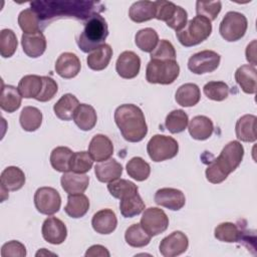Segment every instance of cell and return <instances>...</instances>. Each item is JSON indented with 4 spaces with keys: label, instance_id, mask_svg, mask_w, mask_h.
Masks as SVG:
<instances>
[{
    "label": "cell",
    "instance_id": "cell-1",
    "mask_svg": "<svg viewBox=\"0 0 257 257\" xmlns=\"http://www.w3.org/2000/svg\"><path fill=\"white\" fill-rule=\"evenodd\" d=\"M64 7H61L60 2H47L36 1L31 3V8L39 17L40 21H51L57 17H75L77 19H88L94 14L103 11L100 3L87 2V1H69L64 2Z\"/></svg>",
    "mask_w": 257,
    "mask_h": 257
},
{
    "label": "cell",
    "instance_id": "cell-2",
    "mask_svg": "<svg viewBox=\"0 0 257 257\" xmlns=\"http://www.w3.org/2000/svg\"><path fill=\"white\" fill-rule=\"evenodd\" d=\"M244 157V148L238 141L228 143L220 155L206 169V179L212 184H220L234 172Z\"/></svg>",
    "mask_w": 257,
    "mask_h": 257
},
{
    "label": "cell",
    "instance_id": "cell-3",
    "mask_svg": "<svg viewBox=\"0 0 257 257\" xmlns=\"http://www.w3.org/2000/svg\"><path fill=\"white\" fill-rule=\"evenodd\" d=\"M114 121L123 139L130 143L141 142L148 134L144 112L136 104L124 103L117 106Z\"/></svg>",
    "mask_w": 257,
    "mask_h": 257
},
{
    "label": "cell",
    "instance_id": "cell-4",
    "mask_svg": "<svg viewBox=\"0 0 257 257\" xmlns=\"http://www.w3.org/2000/svg\"><path fill=\"white\" fill-rule=\"evenodd\" d=\"M107 35L108 26L105 19L99 14H94L85 22L76 42L82 52L88 53L103 45Z\"/></svg>",
    "mask_w": 257,
    "mask_h": 257
},
{
    "label": "cell",
    "instance_id": "cell-5",
    "mask_svg": "<svg viewBox=\"0 0 257 257\" xmlns=\"http://www.w3.org/2000/svg\"><path fill=\"white\" fill-rule=\"evenodd\" d=\"M212 32L211 21L203 16H195L184 29L176 32L179 42L185 47H191L205 41Z\"/></svg>",
    "mask_w": 257,
    "mask_h": 257
},
{
    "label": "cell",
    "instance_id": "cell-6",
    "mask_svg": "<svg viewBox=\"0 0 257 257\" xmlns=\"http://www.w3.org/2000/svg\"><path fill=\"white\" fill-rule=\"evenodd\" d=\"M180 74V66L176 60L151 59L146 69V79L150 83L171 84Z\"/></svg>",
    "mask_w": 257,
    "mask_h": 257
},
{
    "label": "cell",
    "instance_id": "cell-7",
    "mask_svg": "<svg viewBox=\"0 0 257 257\" xmlns=\"http://www.w3.org/2000/svg\"><path fill=\"white\" fill-rule=\"evenodd\" d=\"M149 157L154 162H163L175 158L179 152L178 142L165 135H155L147 145Z\"/></svg>",
    "mask_w": 257,
    "mask_h": 257
},
{
    "label": "cell",
    "instance_id": "cell-8",
    "mask_svg": "<svg viewBox=\"0 0 257 257\" xmlns=\"http://www.w3.org/2000/svg\"><path fill=\"white\" fill-rule=\"evenodd\" d=\"M248 27L247 18L244 14L236 11H229L223 17L219 32L221 36L229 42L240 40L246 33Z\"/></svg>",
    "mask_w": 257,
    "mask_h": 257
},
{
    "label": "cell",
    "instance_id": "cell-9",
    "mask_svg": "<svg viewBox=\"0 0 257 257\" xmlns=\"http://www.w3.org/2000/svg\"><path fill=\"white\" fill-rule=\"evenodd\" d=\"M34 205L39 213L53 215L60 209L61 198L54 188L41 187L34 194Z\"/></svg>",
    "mask_w": 257,
    "mask_h": 257
},
{
    "label": "cell",
    "instance_id": "cell-10",
    "mask_svg": "<svg viewBox=\"0 0 257 257\" xmlns=\"http://www.w3.org/2000/svg\"><path fill=\"white\" fill-rule=\"evenodd\" d=\"M221 56L213 50H202L193 54L188 60V68L195 74L215 71L220 64Z\"/></svg>",
    "mask_w": 257,
    "mask_h": 257
},
{
    "label": "cell",
    "instance_id": "cell-11",
    "mask_svg": "<svg viewBox=\"0 0 257 257\" xmlns=\"http://www.w3.org/2000/svg\"><path fill=\"white\" fill-rule=\"evenodd\" d=\"M141 225L153 237L167 230L169 218L164 210L157 207H150L144 211L141 218Z\"/></svg>",
    "mask_w": 257,
    "mask_h": 257
},
{
    "label": "cell",
    "instance_id": "cell-12",
    "mask_svg": "<svg viewBox=\"0 0 257 257\" xmlns=\"http://www.w3.org/2000/svg\"><path fill=\"white\" fill-rule=\"evenodd\" d=\"M188 247V237L181 231H174L161 241L159 250L164 257H175L186 252Z\"/></svg>",
    "mask_w": 257,
    "mask_h": 257
},
{
    "label": "cell",
    "instance_id": "cell-13",
    "mask_svg": "<svg viewBox=\"0 0 257 257\" xmlns=\"http://www.w3.org/2000/svg\"><path fill=\"white\" fill-rule=\"evenodd\" d=\"M141 69V58L134 51L121 52L115 63V70L117 74L125 79H132L136 77Z\"/></svg>",
    "mask_w": 257,
    "mask_h": 257
},
{
    "label": "cell",
    "instance_id": "cell-14",
    "mask_svg": "<svg viewBox=\"0 0 257 257\" xmlns=\"http://www.w3.org/2000/svg\"><path fill=\"white\" fill-rule=\"evenodd\" d=\"M43 239L53 245L63 243L67 237L65 224L56 217H48L44 220L41 228Z\"/></svg>",
    "mask_w": 257,
    "mask_h": 257
},
{
    "label": "cell",
    "instance_id": "cell-15",
    "mask_svg": "<svg viewBox=\"0 0 257 257\" xmlns=\"http://www.w3.org/2000/svg\"><path fill=\"white\" fill-rule=\"evenodd\" d=\"M155 202L157 205L172 211H179L185 206L186 198L181 190L175 188H162L156 192Z\"/></svg>",
    "mask_w": 257,
    "mask_h": 257
},
{
    "label": "cell",
    "instance_id": "cell-16",
    "mask_svg": "<svg viewBox=\"0 0 257 257\" xmlns=\"http://www.w3.org/2000/svg\"><path fill=\"white\" fill-rule=\"evenodd\" d=\"M81 68V63L76 54L72 52H63L55 62V71L62 78L75 77Z\"/></svg>",
    "mask_w": 257,
    "mask_h": 257
},
{
    "label": "cell",
    "instance_id": "cell-17",
    "mask_svg": "<svg viewBox=\"0 0 257 257\" xmlns=\"http://www.w3.org/2000/svg\"><path fill=\"white\" fill-rule=\"evenodd\" d=\"M88 153L93 161L103 162L108 159L113 154V145L108 137L98 134L95 135L88 146Z\"/></svg>",
    "mask_w": 257,
    "mask_h": 257
},
{
    "label": "cell",
    "instance_id": "cell-18",
    "mask_svg": "<svg viewBox=\"0 0 257 257\" xmlns=\"http://www.w3.org/2000/svg\"><path fill=\"white\" fill-rule=\"evenodd\" d=\"M21 45L27 56L37 58L41 56L46 49V38L41 31L32 34L23 33L21 37Z\"/></svg>",
    "mask_w": 257,
    "mask_h": 257
},
{
    "label": "cell",
    "instance_id": "cell-19",
    "mask_svg": "<svg viewBox=\"0 0 257 257\" xmlns=\"http://www.w3.org/2000/svg\"><path fill=\"white\" fill-rule=\"evenodd\" d=\"M91 225L93 230L99 234H110L117 226V219L115 213L110 209H102L97 211L92 219Z\"/></svg>",
    "mask_w": 257,
    "mask_h": 257
},
{
    "label": "cell",
    "instance_id": "cell-20",
    "mask_svg": "<svg viewBox=\"0 0 257 257\" xmlns=\"http://www.w3.org/2000/svg\"><path fill=\"white\" fill-rule=\"evenodd\" d=\"M256 66L252 64H244L235 71V80L241 89L248 94H254L257 88Z\"/></svg>",
    "mask_w": 257,
    "mask_h": 257
},
{
    "label": "cell",
    "instance_id": "cell-21",
    "mask_svg": "<svg viewBox=\"0 0 257 257\" xmlns=\"http://www.w3.org/2000/svg\"><path fill=\"white\" fill-rule=\"evenodd\" d=\"M62 189L68 194H81L89 184V177L85 174H77L74 172H65L60 178Z\"/></svg>",
    "mask_w": 257,
    "mask_h": 257
},
{
    "label": "cell",
    "instance_id": "cell-22",
    "mask_svg": "<svg viewBox=\"0 0 257 257\" xmlns=\"http://www.w3.org/2000/svg\"><path fill=\"white\" fill-rule=\"evenodd\" d=\"M94 174L99 182L110 183L120 178L122 174V166L116 160L108 159L95 165Z\"/></svg>",
    "mask_w": 257,
    "mask_h": 257
},
{
    "label": "cell",
    "instance_id": "cell-23",
    "mask_svg": "<svg viewBox=\"0 0 257 257\" xmlns=\"http://www.w3.org/2000/svg\"><path fill=\"white\" fill-rule=\"evenodd\" d=\"M257 117L254 114H245L241 116L235 125V133L238 140L245 143H254L256 136Z\"/></svg>",
    "mask_w": 257,
    "mask_h": 257
},
{
    "label": "cell",
    "instance_id": "cell-24",
    "mask_svg": "<svg viewBox=\"0 0 257 257\" xmlns=\"http://www.w3.org/2000/svg\"><path fill=\"white\" fill-rule=\"evenodd\" d=\"M188 124L189 134L193 139L198 141L208 140L214 132L213 121L205 115L194 116Z\"/></svg>",
    "mask_w": 257,
    "mask_h": 257
},
{
    "label": "cell",
    "instance_id": "cell-25",
    "mask_svg": "<svg viewBox=\"0 0 257 257\" xmlns=\"http://www.w3.org/2000/svg\"><path fill=\"white\" fill-rule=\"evenodd\" d=\"M0 184L7 191H18L25 184L24 172L18 167H7L1 173Z\"/></svg>",
    "mask_w": 257,
    "mask_h": 257
},
{
    "label": "cell",
    "instance_id": "cell-26",
    "mask_svg": "<svg viewBox=\"0 0 257 257\" xmlns=\"http://www.w3.org/2000/svg\"><path fill=\"white\" fill-rule=\"evenodd\" d=\"M73 121L81 131L92 130L97 121L95 109L89 104L80 103L73 114Z\"/></svg>",
    "mask_w": 257,
    "mask_h": 257
},
{
    "label": "cell",
    "instance_id": "cell-27",
    "mask_svg": "<svg viewBox=\"0 0 257 257\" xmlns=\"http://www.w3.org/2000/svg\"><path fill=\"white\" fill-rule=\"evenodd\" d=\"M112 56V48L109 44L104 43L92 52H90L86 58L87 66L95 71L103 70L107 67Z\"/></svg>",
    "mask_w": 257,
    "mask_h": 257
},
{
    "label": "cell",
    "instance_id": "cell-28",
    "mask_svg": "<svg viewBox=\"0 0 257 257\" xmlns=\"http://www.w3.org/2000/svg\"><path fill=\"white\" fill-rule=\"evenodd\" d=\"M79 101L71 93L63 94L53 105L55 115L61 120H70L73 118V114L79 105Z\"/></svg>",
    "mask_w": 257,
    "mask_h": 257
},
{
    "label": "cell",
    "instance_id": "cell-29",
    "mask_svg": "<svg viewBox=\"0 0 257 257\" xmlns=\"http://www.w3.org/2000/svg\"><path fill=\"white\" fill-rule=\"evenodd\" d=\"M201 98V91L195 83H185L181 85L175 94V99L178 104L185 107L196 105Z\"/></svg>",
    "mask_w": 257,
    "mask_h": 257
},
{
    "label": "cell",
    "instance_id": "cell-30",
    "mask_svg": "<svg viewBox=\"0 0 257 257\" xmlns=\"http://www.w3.org/2000/svg\"><path fill=\"white\" fill-rule=\"evenodd\" d=\"M128 16L132 21L142 23L156 17L155 2L152 1H137L132 4L128 10Z\"/></svg>",
    "mask_w": 257,
    "mask_h": 257
},
{
    "label": "cell",
    "instance_id": "cell-31",
    "mask_svg": "<svg viewBox=\"0 0 257 257\" xmlns=\"http://www.w3.org/2000/svg\"><path fill=\"white\" fill-rule=\"evenodd\" d=\"M89 209V200L84 194H71L67 197L65 213L74 219L83 217Z\"/></svg>",
    "mask_w": 257,
    "mask_h": 257
},
{
    "label": "cell",
    "instance_id": "cell-32",
    "mask_svg": "<svg viewBox=\"0 0 257 257\" xmlns=\"http://www.w3.org/2000/svg\"><path fill=\"white\" fill-rule=\"evenodd\" d=\"M22 95L18 88L13 85H3L0 95V107L2 110L12 113L21 105Z\"/></svg>",
    "mask_w": 257,
    "mask_h": 257
},
{
    "label": "cell",
    "instance_id": "cell-33",
    "mask_svg": "<svg viewBox=\"0 0 257 257\" xmlns=\"http://www.w3.org/2000/svg\"><path fill=\"white\" fill-rule=\"evenodd\" d=\"M42 76L28 74L23 76L18 83V90L24 98H36L42 89Z\"/></svg>",
    "mask_w": 257,
    "mask_h": 257
},
{
    "label": "cell",
    "instance_id": "cell-34",
    "mask_svg": "<svg viewBox=\"0 0 257 257\" xmlns=\"http://www.w3.org/2000/svg\"><path fill=\"white\" fill-rule=\"evenodd\" d=\"M19 121L26 132H35L42 123V112L35 106H24L20 112Z\"/></svg>",
    "mask_w": 257,
    "mask_h": 257
},
{
    "label": "cell",
    "instance_id": "cell-35",
    "mask_svg": "<svg viewBox=\"0 0 257 257\" xmlns=\"http://www.w3.org/2000/svg\"><path fill=\"white\" fill-rule=\"evenodd\" d=\"M152 236L142 227L141 224H133L124 233L125 242L135 248H142L147 246L151 241Z\"/></svg>",
    "mask_w": 257,
    "mask_h": 257
},
{
    "label": "cell",
    "instance_id": "cell-36",
    "mask_svg": "<svg viewBox=\"0 0 257 257\" xmlns=\"http://www.w3.org/2000/svg\"><path fill=\"white\" fill-rule=\"evenodd\" d=\"M135 43L142 51L151 53L159 43V35L153 28H144L136 33Z\"/></svg>",
    "mask_w": 257,
    "mask_h": 257
},
{
    "label": "cell",
    "instance_id": "cell-37",
    "mask_svg": "<svg viewBox=\"0 0 257 257\" xmlns=\"http://www.w3.org/2000/svg\"><path fill=\"white\" fill-rule=\"evenodd\" d=\"M72 154L73 152L67 147H56L50 154L51 167L57 172H68Z\"/></svg>",
    "mask_w": 257,
    "mask_h": 257
},
{
    "label": "cell",
    "instance_id": "cell-38",
    "mask_svg": "<svg viewBox=\"0 0 257 257\" xmlns=\"http://www.w3.org/2000/svg\"><path fill=\"white\" fill-rule=\"evenodd\" d=\"M127 175L138 182L147 180L151 174L150 165L141 157L132 158L125 166Z\"/></svg>",
    "mask_w": 257,
    "mask_h": 257
},
{
    "label": "cell",
    "instance_id": "cell-39",
    "mask_svg": "<svg viewBox=\"0 0 257 257\" xmlns=\"http://www.w3.org/2000/svg\"><path fill=\"white\" fill-rule=\"evenodd\" d=\"M119 210L124 218H133L145 210V203L139 192L125 197L119 202Z\"/></svg>",
    "mask_w": 257,
    "mask_h": 257
},
{
    "label": "cell",
    "instance_id": "cell-40",
    "mask_svg": "<svg viewBox=\"0 0 257 257\" xmlns=\"http://www.w3.org/2000/svg\"><path fill=\"white\" fill-rule=\"evenodd\" d=\"M107 190L113 198L118 200H121L139 192L138 186L135 185V183L125 179H117L108 183Z\"/></svg>",
    "mask_w": 257,
    "mask_h": 257
},
{
    "label": "cell",
    "instance_id": "cell-41",
    "mask_svg": "<svg viewBox=\"0 0 257 257\" xmlns=\"http://www.w3.org/2000/svg\"><path fill=\"white\" fill-rule=\"evenodd\" d=\"M189 123L188 114L183 109H174L166 117L165 125L172 134H179L184 132Z\"/></svg>",
    "mask_w": 257,
    "mask_h": 257
},
{
    "label": "cell",
    "instance_id": "cell-42",
    "mask_svg": "<svg viewBox=\"0 0 257 257\" xmlns=\"http://www.w3.org/2000/svg\"><path fill=\"white\" fill-rule=\"evenodd\" d=\"M18 24L24 33H36L40 28V19L38 15L30 8L22 10L18 15Z\"/></svg>",
    "mask_w": 257,
    "mask_h": 257
},
{
    "label": "cell",
    "instance_id": "cell-43",
    "mask_svg": "<svg viewBox=\"0 0 257 257\" xmlns=\"http://www.w3.org/2000/svg\"><path fill=\"white\" fill-rule=\"evenodd\" d=\"M240 230L236 224L231 222H224L219 224L214 230V236L217 240L226 243H233L240 239Z\"/></svg>",
    "mask_w": 257,
    "mask_h": 257
},
{
    "label": "cell",
    "instance_id": "cell-44",
    "mask_svg": "<svg viewBox=\"0 0 257 257\" xmlns=\"http://www.w3.org/2000/svg\"><path fill=\"white\" fill-rule=\"evenodd\" d=\"M93 165V160L88 152H75L72 154L69 163V171L77 174H85L90 171Z\"/></svg>",
    "mask_w": 257,
    "mask_h": 257
},
{
    "label": "cell",
    "instance_id": "cell-45",
    "mask_svg": "<svg viewBox=\"0 0 257 257\" xmlns=\"http://www.w3.org/2000/svg\"><path fill=\"white\" fill-rule=\"evenodd\" d=\"M17 37L13 30L2 29L0 32V54L4 58L11 57L17 49Z\"/></svg>",
    "mask_w": 257,
    "mask_h": 257
},
{
    "label": "cell",
    "instance_id": "cell-46",
    "mask_svg": "<svg viewBox=\"0 0 257 257\" xmlns=\"http://www.w3.org/2000/svg\"><path fill=\"white\" fill-rule=\"evenodd\" d=\"M203 91L209 99L222 101L229 95V86L224 81H209L204 85Z\"/></svg>",
    "mask_w": 257,
    "mask_h": 257
},
{
    "label": "cell",
    "instance_id": "cell-47",
    "mask_svg": "<svg viewBox=\"0 0 257 257\" xmlns=\"http://www.w3.org/2000/svg\"><path fill=\"white\" fill-rule=\"evenodd\" d=\"M222 9V3L220 1H197L196 13L198 16H203L210 21L217 18Z\"/></svg>",
    "mask_w": 257,
    "mask_h": 257
},
{
    "label": "cell",
    "instance_id": "cell-48",
    "mask_svg": "<svg viewBox=\"0 0 257 257\" xmlns=\"http://www.w3.org/2000/svg\"><path fill=\"white\" fill-rule=\"evenodd\" d=\"M151 59L176 60V50L174 45L167 39L159 41L156 48L151 52Z\"/></svg>",
    "mask_w": 257,
    "mask_h": 257
},
{
    "label": "cell",
    "instance_id": "cell-49",
    "mask_svg": "<svg viewBox=\"0 0 257 257\" xmlns=\"http://www.w3.org/2000/svg\"><path fill=\"white\" fill-rule=\"evenodd\" d=\"M156 17L158 20L168 22L176 13L178 5L171 1H155Z\"/></svg>",
    "mask_w": 257,
    "mask_h": 257
},
{
    "label": "cell",
    "instance_id": "cell-50",
    "mask_svg": "<svg viewBox=\"0 0 257 257\" xmlns=\"http://www.w3.org/2000/svg\"><path fill=\"white\" fill-rule=\"evenodd\" d=\"M42 89L35 99L41 102H45L51 100L54 97L58 91V85L56 81L49 76H42Z\"/></svg>",
    "mask_w": 257,
    "mask_h": 257
},
{
    "label": "cell",
    "instance_id": "cell-51",
    "mask_svg": "<svg viewBox=\"0 0 257 257\" xmlns=\"http://www.w3.org/2000/svg\"><path fill=\"white\" fill-rule=\"evenodd\" d=\"M2 257H24L26 256L25 246L16 240L9 241L5 243L1 248Z\"/></svg>",
    "mask_w": 257,
    "mask_h": 257
},
{
    "label": "cell",
    "instance_id": "cell-52",
    "mask_svg": "<svg viewBox=\"0 0 257 257\" xmlns=\"http://www.w3.org/2000/svg\"><path fill=\"white\" fill-rule=\"evenodd\" d=\"M187 20H188L187 11L181 6H178L174 16L168 22H166V24L168 27L174 29L176 32H179L185 28V26L187 25Z\"/></svg>",
    "mask_w": 257,
    "mask_h": 257
},
{
    "label": "cell",
    "instance_id": "cell-53",
    "mask_svg": "<svg viewBox=\"0 0 257 257\" xmlns=\"http://www.w3.org/2000/svg\"><path fill=\"white\" fill-rule=\"evenodd\" d=\"M86 257H95V256H100V257H109L110 254L108 250L101 245H92L87 249L85 252Z\"/></svg>",
    "mask_w": 257,
    "mask_h": 257
},
{
    "label": "cell",
    "instance_id": "cell-54",
    "mask_svg": "<svg viewBox=\"0 0 257 257\" xmlns=\"http://www.w3.org/2000/svg\"><path fill=\"white\" fill-rule=\"evenodd\" d=\"M245 54L247 61L252 65H256V40H253L247 45Z\"/></svg>",
    "mask_w": 257,
    "mask_h": 257
},
{
    "label": "cell",
    "instance_id": "cell-55",
    "mask_svg": "<svg viewBox=\"0 0 257 257\" xmlns=\"http://www.w3.org/2000/svg\"><path fill=\"white\" fill-rule=\"evenodd\" d=\"M42 251H44V248H43L42 250H39V251L36 253V256H39V255L41 256V255H42ZM44 254H51V255H55L54 253H51V252H47V251H45V252H44Z\"/></svg>",
    "mask_w": 257,
    "mask_h": 257
}]
</instances>
